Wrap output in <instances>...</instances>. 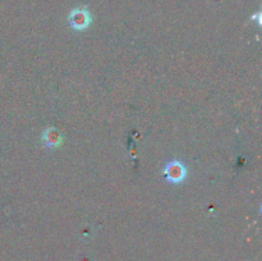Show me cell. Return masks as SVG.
I'll return each instance as SVG.
<instances>
[{"instance_id":"7a4b0ae2","label":"cell","mask_w":262,"mask_h":261,"mask_svg":"<svg viewBox=\"0 0 262 261\" xmlns=\"http://www.w3.org/2000/svg\"><path fill=\"white\" fill-rule=\"evenodd\" d=\"M68 22L71 27H73L77 31H83L91 23V15H90L89 10L83 9V8H77L73 9L68 15Z\"/></svg>"},{"instance_id":"6da1fadb","label":"cell","mask_w":262,"mask_h":261,"mask_svg":"<svg viewBox=\"0 0 262 261\" xmlns=\"http://www.w3.org/2000/svg\"><path fill=\"white\" fill-rule=\"evenodd\" d=\"M164 176L170 183H182L187 178V169L184 164L179 160H171L164 166Z\"/></svg>"},{"instance_id":"3957f363","label":"cell","mask_w":262,"mask_h":261,"mask_svg":"<svg viewBox=\"0 0 262 261\" xmlns=\"http://www.w3.org/2000/svg\"><path fill=\"white\" fill-rule=\"evenodd\" d=\"M42 141L45 143L46 147L49 148H55L58 147L61 143L63 138H61L60 133L58 132L54 128H49V129H45L42 133Z\"/></svg>"}]
</instances>
